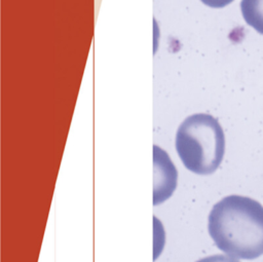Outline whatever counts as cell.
<instances>
[{
    "instance_id": "cell-1",
    "label": "cell",
    "mask_w": 263,
    "mask_h": 262,
    "mask_svg": "<svg viewBox=\"0 0 263 262\" xmlns=\"http://www.w3.org/2000/svg\"><path fill=\"white\" fill-rule=\"evenodd\" d=\"M208 230L225 254L246 260L263 255V205L248 196L228 195L210 212Z\"/></svg>"
},
{
    "instance_id": "cell-3",
    "label": "cell",
    "mask_w": 263,
    "mask_h": 262,
    "mask_svg": "<svg viewBox=\"0 0 263 262\" xmlns=\"http://www.w3.org/2000/svg\"><path fill=\"white\" fill-rule=\"evenodd\" d=\"M153 204L157 205L168 199L177 187L178 172L167 153L160 147L153 146Z\"/></svg>"
},
{
    "instance_id": "cell-6",
    "label": "cell",
    "mask_w": 263,
    "mask_h": 262,
    "mask_svg": "<svg viewBox=\"0 0 263 262\" xmlns=\"http://www.w3.org/2000/svg\"><path fill=\"white\" fill-rule=\"evenodd\" d=\"M203 4L212 8H222L230 4L233 0H200Z\"/></svg>"
},
{
    "instance_id": "cell-5",
    "label": "cell",
    "mask_w": 263,
    "mask_h": 262,
    "mask_svg": "<svg viewBox=\"0 0 263 262\" xmlns=\"http://www.w3.org/2000/svg\"><path fill=\"white\" fill-rule=\"evenodd\" d=\"M196 262H240L235 257L229 256V255H212L204 257Z\"/></svg>"
},
{
    "instance_id": "cell-4",
    "label": "cell",
    "mask_w": 263,
    "mask_h": 262,
    "mask_svg": "<svg viewBox=\"0 0 263 262\" xmlns=\"http://www.w3.org/2000/svg\"><path fill=\"white\" fill-rule=\"evenodd\" d=\"M240 10L246 23L263 35V0H241Z\"/></svg>"
},
{
    "instance_id": "cell-2",
    "label": "cell",
    "mask_w": 263,
    "mask_h": 262,
    "mask_svg": "<svg viewBox=\"0 0 263 262\" xmlns=\"http://www.w3.org/2000/svg\"><path fill=\"white\" fill-rule=\"evenodd\" d=\"M175 145L186 169L197 175H211L223 160L225 136L215 117L196 113L180 124Z\"/></svg>"
}]
</instances>
